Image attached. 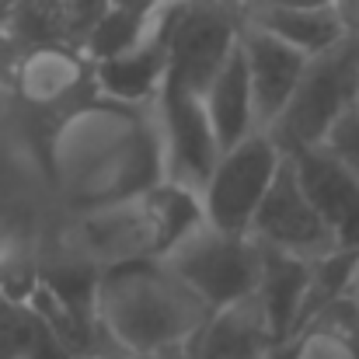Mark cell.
Instances as JSON below:
<instances>
[{"label": "cell", "mask_w": 359, "mask_h": 359, "mask_svg": "<svg viewBox=\"0 0 359 359\" xmlns=\"http://www.w3.org/2000/svg\"><path fill=\"white\" fill-rule=\"evenodd\" d=\"M244 21L272 32L276 39L297 46L300 53L314 56L328 46H335L342 35H349V21L335 0L328 4H269V0H248Z\"/></svg>", "instance_id": "13"}, {"label": "cell", "mask_w": 359, "mask_h": 359, "mask_svg": "<svg viewBox=\"0 0 359 359\" xmlns=\"http://www.w3.org/2000/svg\"><path fill=\"white\" fill-rule=\"evenodd\" d=\"M359 81V35L349 32L335 46L314 53L283 105V112L265 129L283 154H297L318 147L339 116L356 105Z\"/></svg>", "instance_id": "3"}, {"label": "cell", "mask_w": 359, "mask_h": 359, "mask_svg": "<svg viewBox=\"0 0 359 359\" xmlns=\"http://www.w3.org/2000/svg\"><path fill=\"white\" fill-rule=\"evenodd\" d=\"M297 168L304 192L311 196L321 220L332 227L339 248L359 251V178L325 147L286 154Z\"/></svg>", "instance_id": "10"}, {"label": "cell", "mask_w": 359, "mask_h": 359, "mask_svg": "<svg viewBox=\"0 0 359 359\" xmlns=\"http://www.w3.org/2000/svg\"><path fill=\"white\" fill-rule=\"evenodd\" d=\"M199 98H203L206 119H210L213 133H217L220 150L258 129L255 98H251V84H248V70H244L241 49H234L227 56V63L213 74V81L203 88Z\"/></svg>", "instance_id": "15"}, {"label": "cell", "mask_w": 359, "mask_h": 359, "mask_svg": "<svg viewBox=\"0 0 359 359\" xmlns=\"http://www.w3.org/2000/svg\"><path fill=\"white\" fill-rule=\"evenodd\" d=\"M318 147H325L332 157H339L359 178V109L356 105H353L346 116L335 119V126L328 129V136H325Z\"/></svg>", "instance_id": "18"}, {"label": "cell", "mask_w": 359, "mask_h": 359, "mask_svg": "<svg viewBox=\"0 0 359 359\" xmlns=\"http://www.w3.org/2000/svg\"><path fill=\"white\" fill-rule=\"evenodd\" d=\"M311 265L314 262H304V258H293V255H283L262 244V269H258L255 293L265 304L283 342L300 328V314H304V300L311 286Z\"/></svg>", "instance_id": "14"}, {"label": "cell", "mask_w": 359, "mask_h": 359, "mask_svg": "<svg viewBox=\"0 0 359 359\" xmlns=\"http://www.w3.org/2000/svg\"><path fill=\"white\" fill-rule=\"evenodd\" d=\"M241 60L248 70V84H251V98H255V119L258 129H269L272 119L283 112V105L290 102L304 67H307V53H300L297 46L276 39L272 32L244 21L238 39Z\"/></svg>", "instance_id": "9"}, {"label": "cell", "mask_w": 359, "mask_h": 359, "mask_svg": "<svg viewBox=\"0 0 359 359\" xmlns=\"http://www.w3.org/2000/svg\"><path fill=\"white\" fill-rule=\"evenodd\" d=\"M356 109H359V81H356Z\"/></svg>", "instance_id": "21"}, {"label": "cell", "mask_w": 359, "mask_h": 359, "mask_svg": "<svg viewBox=\"0 0 359 359\" xmlns=\"http://www.w3.org/2000/svg\"><path fill=\"white\" fill-rule=\"evenodd\" d=\"M248 234L272 251H283V255H293V258H304V262L328 258L332 251H349V248H339L332 227L314 210V203L304 192L290 157L283 161V168L276 171L265 199L258 203V210L248 224Z\"/></svg>", "instance_id": "8"}, {"label": "cell", "mask_w": 359, "mask_h": 359, "mask_svg": "<svg viewBox=\"0 0 359 359\" xmlns=\"http://www.w3.org/2000/svg\"><path fill=\"white\" fill-rule=\"evenodd\" d=\"M199 220V192L175 182H157L126 199L81 210L74 238L91 269H109L122 262L164 258L168 248L182 234H189Z\"/></svg>", "instance_id": "2"}, {"label": "cell", "mask_w": 359, "mask_h": 359, "mask_svg": "<svg viewBox=\"0 0 359 359\" xmlns=\"http://www.w3.org/2000/svg\"><path fill=\"white\" fill-rule=\"evenodd\" d=\"M286 154L265 129L248 133L244 140L220 150L210 178L199 189L203 220L224 231H248L258 203L265 199L276 171L283 168Z\"/></svg>", "instance_id": "6"}, {"label": "cell", "mask_w": 359, "mask_h": 359, "mask_svg": "<svg viewBox=\"0 0 359 359\" xmlns=\"http://www.w3.org/2000/svg\"><path fill=\"white\" fill-rule=\"evenodd\" d=\"M150 112H154V129H157L164 182L199 192L220 157V143L206 119L203 98L192 91L161 84L157 98L150 102Z\"/></svg>", "instance_id": "7"}, {"label": "cell", "mask_w": 359, "mask_h": 359, "mask_svg": "<svg viewBox=\"0 0 359 359\" xmlns=\"http://www.w3.org/2000/svg\"><path fill=\"white\" fill-rule=\"evenodd\" d=\"M241 25V0H185L168 32L164 84L203 95L213 74L238 49Z\"/></svg>", "instance_id": "5"}, {"label": "cell", "mask_w": 359, "mask_h": 359, "mask_svg": "<svg viewBox=\"0 0 359 359\" xmlns=\"http://www.w3.org/2000/svg\"><path fill=\"white\" fill-rule=\"evenodd\" d=\"M0 359H74L49 321L21 297L0 293Z\"/></svg>", "instance_id": "17"}, {"label": "cell", "mask_w": 359, "mask_h": 359, "mask_svg": "<svg viewBox=\"0 0 359 359\" xmlns=\"http://www.w3.org/2000/svg\"><path fill=\"white\" fill-rule=\"evenodd\" d=\"M279 332L258 300L248 293L227 307L210 311L206 325L189 346V359H265L279 346Z\"/></svg>", "instance_id": "11"}, {"label": "cell", "mask_w": 359, "mask_h": 359, "mask_svg": "<svg viewBox=\"0 0 359 359\" xmlns=\"http://www.w3.org/2000/svg\"><path fill=\"white\" fill-rule=\"evenodd\" d=\"M7 7H11V0H0V14H4V11H7Z\"/></svg>", "instance_id": "20"}, {"label": "cell", "mask_w": 359, "mask_h": 359, "mask_svg": "<svg viewBox=\"0 0 359 359\" xmlns=\"http://www.w3.org/2000/svg\"><path fill=\"white\" fill-rule=\"evenodd\" d=\"M157 262L168 272H175L210 311H217L255 293L262 244L248 231H224L210 220H199Z\"/></svg>", "instance_id": "4"}, {"label": "cell", "mask_w": 359, "mask_h": 359, "mask_svg": "<svg viewBox=\"0 0 359 359\" xmlns=\"http://www.w3.org/2000/svg\"><path fill=\"white\" fill-rule=\"evenodd\" d=\"M210 307L161 262L98 269L95 321L112 349L129 359H189Z\"/></svg>", "instance_id": "1"}, {"label": "cell", "mask_w": 359, "mask_h": 359, "mask_svg": "<svg viewBox=\"0 0 359 359\" xmlns=\"http://www.w3.org/2000/svg\"><path fill=\"white\" fill-rule=\"evenodd\" d=\"M293 359H359V307L349 297L321 307L297 335H290Z\"/></svg>", "instance_id": "16"}, {"label": "cell", "mask_w": 359, "mask_h": 359, "mask_svg": "<svg viewBox=\"0 0 359 359\" xmlns=\"http://www.w3.org/2000/svg\"><path fill=\"white\" fill-rule=\"evenodd\" d=\"M346 297L353 300L359 307V255H356V262H353V272H349V286H346Z\"/></svg>", "instance_id": "19"}, {"label": "cell", "mask_w": 359, "mask_h": 359, "mask_svg": "<svg viewBox=\"0 0 359 359\" xmlns=\"http://www.w3.org/2000/svg\"><path fill=\"white\" fill-rule=\"evenodd\" d=\"M7 81L14 84L21 102L35 109H49L67 102L84 81H91V60L84 56V49L67 42L32 46L18 53Z\"/></svg>", "instance_id": "12"}]
</instances>
